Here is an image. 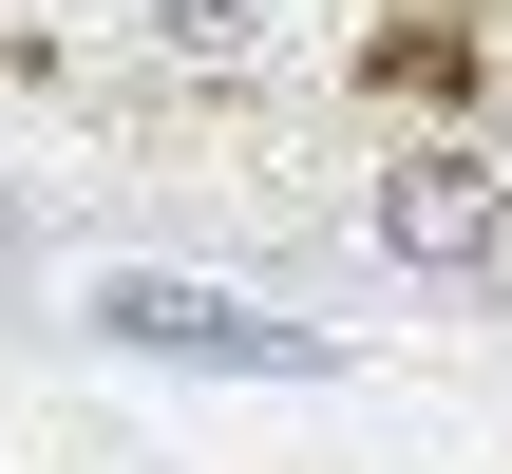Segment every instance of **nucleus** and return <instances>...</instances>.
Masks as SVG:
<instances>
[{
    "mask_svg": "<svg viewBox=\"0 0 512 474\" xmlns=\"http://www.w3.org/2000/svg\"><path fill=\"white\" fill-rule=\"evenodd\" d=\"M361 228H380V266H418V285H494L512 266V152H399Z\"/></svg>",
    "mask_w": 512,
    "mask_h": 474,
    "instance_id": "1",
    "label": "nucleus"
},
{
    "mask_svg": "<svg viewBox=\"0 0 512 474\" xmlns=\"http://www.w3.org/2000/svg\"><path fill=\"white\" fill-rule=\"evenodd\" d=\"M95 323H114V342H152V361H247V380H342V342H323V323H266V304H228V285H95Z\"/></svg>",
    "mask_w": 512,
    "mask_h": 474,
    "instance_id": "2",
    "label": "nucleus"
},
{
    "mask_svg": "<svg viewBox=\"0 0 512 474\" xmlns=\"http://www.w3.org/2000/svg\"><path fill=\"white\" fill-rule=\"evenodd\" d=\"M133 38L190 57V76H266V57L304 38V0H133Z\"/></svg>",
    "mask_w": 512,
    "mask_h": 474,
    "instance_id": "3",
    "label": "nucleus"
}]
</instances>
